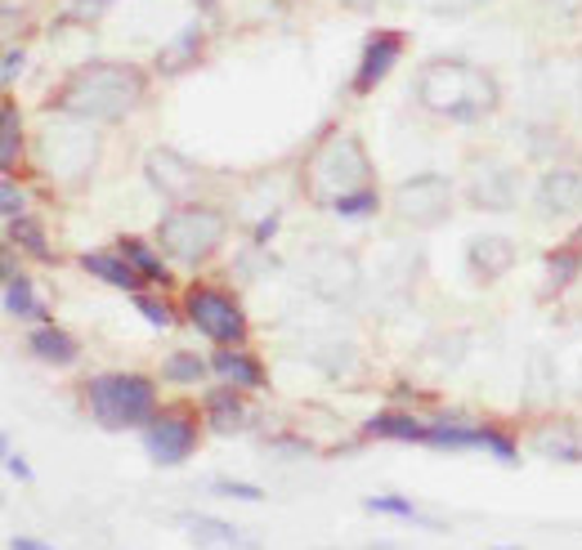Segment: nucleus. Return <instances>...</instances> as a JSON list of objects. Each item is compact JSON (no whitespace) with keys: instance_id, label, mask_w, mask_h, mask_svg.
<instances>
[{"instance_id":"1","label":"nucleus","mask_w":582,"mask_h":550,"mask_svg":"<svg viewBox=\"0 0 582 550\" xmlns=\"http://www.w3.org/2000/svg\"><path fill=\"white\" fill-rule=\"evenodd\" d=\"M417 98H421L426 113L470 126V121L489 117L498 108V85H493L489 72L466 63V59H440V63H430L421 72Z\"/></svg>"},{"instance_id":"2","label":"nucleus","mask_w":582,"mask_h":550,"mask_svg":"<svg viewBox=\"0 0 582 550\" xmlns=\"http://www.w3.org/2000/svg\"><path fill=\"white\" fill-rule=\"evenodd\" d=\"M143 94V72L130 63H90L81 68L63 94L55 98L63 117H81V121H121Z\"/></svg>"},{"instance_id":"3","label":"nucleus","mask_w":582,"mask_h":550,"mask_svg":"<svg viewBox=\"0 0 582 550\" xmlns=\"http://www.w3.org/2000/svg\"><path fill=\"white\" fill-rule=\"evenodd\" d=\"M85 408L104 430H143L158 417V385L143 372H100L85 385Z\"/></svg>"},{"instance_id":"4","label":"nucleus","mask_w":582,"mask_h":550,"mask_svg":"<svg viewBox=\"0 0 582 550\" xmlns=\"http://www.w3.org/2000/svg\"><path fill=\"white\" fill-rule=\"evenodd\" d=\"M158 246H162V256H171L175 265L198 269L224 246V215L211 211V207H198V202H184V207L162 215Z\"/></svg>"},{"instance_id":"5","label":"nucleus","mask_w":582,"mask_h":550,"mask_svg":"<svg viewBox=\"0 0 582 550\" xmlns=\"http://www.w3.org/2000/svg\"><path fill=\"white\" fill-rule=\"evenodd\" d=\"M310 179H314V192L331 207V202H341V197H350L359 188H372V162H368L363 143L354 134H341L314 157Z\"/></svg>"},{"instance_id":"6","label":"nucleus","mask_w":582,"mask_h":550,"mask_svg":"<svg viewBox=\"0 0 582 550\" xmlns=\"http://www.w3.org/2000/svg\"><path fill=\"white\" fill-rule=\"evenodd\" d=\"M184 318L188 327L207 336L211 344H242L252 336V323H247V309L237 305V295H229L224 286H188L184 295Z\"/></svg>"},{"instance_id":"7","label":"nucleus","mask_w":582,"mask_h":550,"mask_svg":"<svg viewBox=\"0 0 582 550\" xmlns=\"http://www.w3.org/2000/svg\"><path fill=\"white\" fill-rule=\"evenodd\" d=\"M40 153H45V166H50L55 179H63V184H85V175L94 171V157H100V139H94L90 121L63 117V121H50V126H45Z\"/></svg>"},{"instance_id":"8","label":"nucleus","mask_w":582,"mask_h":550,"mask_svg":"<svg viewBox=\"0 0 582 550\" xmlns=\"http://www.w3.org/2000/svg\"><path fill=\"white\" fill-rule=\"evenodd\" d=\"M453 211V179L449 175H412L395 188V215L404 224H417V229H434V224H444Z\"/></svg>"},{"instance_id":"9","label":"nucleus","mask_w":582,"mask_h":550,"mask_svg":"<svg viewBox=\"0 0 582 550\" xmlns=\"http://www.w3.org/2000/svg\"><path fill=\"white\" fill-rule=\"evenodd\" d=\"M198 421L184 412H158L149 425H143V453H149L153 466H184L193 453H198Z\"/></svg>"},{"instance_id":"10","label":"nucleus","mask_w":582,"mask_h":550,"mask_svg":"<svg viewBox=\"0 0 582 550\" xmlns=\"http://www.w3.org/2000/svg\"><path fill=\"white\" fill-rule=\"evenodd\" d=\"M426 447H453V453H493L502 466H515L520 461V447L515 438H507L502 430L493 425H462V421H430L426 430Z\"/></svg>"},{"instance_id":"11","label":"nucleus","mask_w":582,"mask_h":550,"mask_svg":"<svg viewBox=\"0 0 582 550\" xmlns=\"http://www.w3.org/2000/svg\"><path fill=\"white\" fill-rule=\"evenodd\" d=\"M520 188H524V179H520L515 166H507V162H479L470 171V179H466V202L475 211L502 215V211H511L520 202Z\"/></svg>"},{"instance_id":"12","label":"nucleus","mask_w":582,"mask_h":550,"mask_svg":"<svg viewBox=\"0 0 582 550\" xmlns=\"http://www.w3.org/2000/svg\"><path fill=\"white\" fill-rule=\"evenodd\" d=\"M533 202L547 220H573L582 215V171L578 166H551L538 188H533Z\"/></svg>"},{"instance_id":"13","label":"nucleus","mask_w":582,"mask_h":550,"mask_svg":"<svg viewBox=\"0 0 582 550\" xmlns=\"http://www.w3.org/2000/svg\"><path fill=\"white\" fill-rule=\"evenodd\" d=\"M175 528L188 533V541L202 546V550H260L252 533H242L237 524H229V519H220V515L179 511V515H175Z\"/></svg>"},{"instance_id":"14","label":"nucleus","mask_w":582,"mask_h":550,"mask_svg":"<svg viewBox=\"0 0 582 550\" xmlns=\"http://www.w3.org/2000/svg\"><path fill=\"white\" fill-rule=\"evenodd\" d=\"M520 260V246L502 233H479L466 242V269L479 278V282H498L502 273H511Z\"/></svg>"},{"instance_id":"15","label":"nucleus","mask_w":582,"mask_h":550,"mask_svg":"<svg viewBox=\"0 0 582 550\" xmlns=\"http://www.w3.org/2000/svg\"><path fill=\"white\" fill-rule=\"evenodd\" d=\"M305 278H310V286H314L323 300H341V295L354 291V282H359V265H354L350 251H331V246H323V251L310 260Z\"/></svg>"},{"instance_id":"16","label":"nucleus","mask_w":582,"mask_h":550,"mask_svg":"<svg viewBox=\"0 0 582 550\" xmlns=\"http://www.w3.org/2000/svg\"><path fill=\"white\" fill-rule=\"evenodd\" d=\"M143 175H149V184L162 197H188L198 188V166L179 153H171V148H153V153L143 157Z\"/></svg>"},{"instance_id":"17","label":"nucleus","mask_w":582,"mask_h":550,"mask_svg":"<svg viewBox=\"0 0 582 550\" xmlns=\"http://www.w3.org/2000/svg\"><path fill=\"white\" fill-rule=\"evenodd\" d=\"M211 367H216L220 381H229V385H237V389H265V385H269L260 359H252L242 344H216Z\"/></svg>"},{"instance_id":"18","label":"nucleus","mask_w":582,"mask_h":550,"mask_svg":"<svg viewBox=\"0 0 582 550\" xmlns=\"http://www.w3.org/2000/svg\"><path fill=\"white\" fill-rule=\"evenodd\" d=\"M404 36L399 32H376V36H368V45H363V63H359V72H354V90L359 94H368L385 72L395 68V59H399V45Z\"/></svg>"},{"instance_id":"19","label":"nucleus","mask_w":582,"mask_h":550,"mask_svg":"<svg viewBox=\"0 0 582 550\" xmlns=\"http://www.w3.org/2000/svg\"><path fill=\"white\" fill-rule=\"evenodd\" d=\"M242 394L247 389H237V385H220L202 398V417H207V430L216 434H237L242 425H247V403H242Z\"/></svg>"},{"instance_id":"20","label":"nucleus","mask_w":582,"mask_h":550,"mask_svg":"<svg viewBox=\"0 0 582 550\" xmlns=\"http://www.w3.org/2000/svg\"><path fill=\"white\" fill-rule=\"evenodd\" d=\"M27 354L50 363V367H72L81 359V344L72 340V331H63L55 323H40V327L27 331Z\"/></svg>"},{"instance_id":"21","label":"nucleus","mask_w":582,"mask_h":550,"mask_svg":"<svg viewBox=\"0 0 582 550\" xmlns=\"http://www.w3.org/2000/svg\"><path fill=\"white\" fill-rule=\"evenodd\" d=\"M81 269H85L94 282H108V286H117V291H126V295L143 291V273H139L121 251H85V256H81Z\"/></svg>"},{"instance_id":"22","label":"nucleus","mask_w":582,"mask_h":550,"mask_svg":"<svg viewBox=\"0 0 582 550\" xmlns=\"http://www.w3.org/2000/svg\"><path fill=\"white\" fill-rule=\"evenodd\" d=\"M5 314H10V318H23V323H32V327L50 323V305H45V300L36 295V286H32L27 273L5 278Z\"/></svg>"},{"instance_id":"23","label":"nucleus","mask_w":582,"mask_h":550,"mask_svg":"<svg viewBox=\"0 0 582 550\" xmlns=\"http://www.w3.org/2000/svg\"><path fill=\"white\" fill-rule=\"evenodd\" d=\"M430 421H417L412 412H376L363 425V438H391V443H426Z\"/></svg>"},{"instance_id":"24","label":"nucleus","mask_w":582,"mask_h":550,"mask_svg":"<svg viewBox=\"0 0 582 550\" xmlns=\"http://www.w3.org/2000/svg\"><path fill=\"white\" fill-rule=\"evenodd\" d=\"M363 511L368 515H391V519H404V524H417V528H430V533H444L440 519H430L426 511H417L408 496H399V492H372V496H363Z\"/></svg>"},{"instance_id":"25","label":"nucleus","mask_w":582,"mask_h":550,"mask_svg":"<svg viewBox=\"0 0 582 550\" xmlns=\"http://www.w3.org/2000/svg\"><path fill=\"white\" fill-rule=\"evenodd\" d=\"M582 273V242H569V246H556V251H547V286L543 295L556 300L560 291H569Z\"/></svg>"},{"instance_id":"26","label":"nucleus","mask_w":582,"mask_h":550,"mask_svg":"<svg viewBox=\"0 0 582 550\" xmlns=\"http://www.w3.org/2000/svg\"><path fill=\"white\" fill-rule=\"evenodd\" d=\"M117 251L143 273V282H153V286H175V273H171V265H166V256H158L149 242H139V237H121V246Z\"/></svg>"},{"instance_id":"27","label":"nucleus","mask_w":582,"mask_h":550,"mask_svg":"<svg viewBox=\"0 0 582 550\" xmlns=\"http://www.w3.org/2000/svg\"><path fill=\"white\" fill-rule=\"evenodd\" d=\"M5 237L14 246H23V256L40 260V265H59L55 251H50V242H45V229L32 220V215H19V220H5Z\"/></svg>"},{"instance_id":"28","label":"nucleus","mask_w":582,"mask_h":550,"mask_svg":"<svg viewBox=\"0 0 582 550\" xmlns=\"http://www.w3.org/2000/svg\"><path fill=\"white\" fill-rule=\"evenodd\" d=\"M211 372H216L211 359L188 354V349H175V354H166V363H162V376H166L171 385H202Z\"/></svg>"},{"instance_id":"29","label":"nucleus","mask_w":582,"mask_h":550,"mask_svg":"<svg viewBox=\"0 0 582 550\" xmlns=\"http://www.w3.org/2000/svg\"><path fill=\"white\" fill-rule=\"evenodd\" d=\"M130 305H135L143 318H149V327H153V331H171V327L179 323V314L166 305V300H153V295H143V291H135V295H130Z\"/></svg>"},{"instance_id":"30","label":"nucleus","mask_w":582,"mask_h":550,"mask_svg":"<svg viewBox=\"0 0 582 550\" xmlns=\"http://www.w3.org/2000/svg\"><path fill=\"white\" fill-rule=\"evenodd\" d=\"M216 496H229V502H252V506H260L265 502V488L260 483H242V479H211L207 483Z\"/></svg>"},{"instance_id":"31","label":"nucleus","mask_w":582,"mask_h":550,"mask_svg":"<svg viewBox=\"0 0 582 550\" xmlns=\"http://www.w3.org/2000/svg\"><path fill=\"white\" fill-rule=\"evenodd\" d=\"M376 188H359V192H350V197H341V202H331V211L336 215H346V220H368L372 211H376Z\"/></svg>"},{"instance_id":"32","label":"nucleus","mask_w":582,"mask_h":550,"mask_svg":"<svg viewBox=\"0 0 582 550\" xmlns=\"http://www.w3.org/2000/svg\"><path fill=\"white\" fill-rule=\"evenodd\" d=\"M19 139H23V130H19V108L10 104V108H5V143H0V162H5V171L19 162Z\"/></svg>"},{"instance_id":"33","label":"nucleus","mask_w":582,"mask_h":550,"mask_svg":"<svg viewBox=\"0 0 582 550\" xmlns=\"http://www.w3.org/2000/svg\"><path fill=\"white\" fill-rule=\"evenodd\" d=\"M0 202H5V220H19L27 215V192L5 175V184H0Z\"/></svg>"},{"instance_id":"34","label":"nucleus","mask_w":582,"mask_h":550,"mask_svg":"<svg viewBox=\"0 0 582 550\" xmlns=\"http://www.w3.org/2000/svg\"><path fill=\"white\" fill-rule=\"evenodd\" d=\"M193 40H198V27H188L175 45H179V55H162V72H179L188 59H193Z\"/></svg>"},{"instance_id":"35","label":"nucleus","mask_w":582,"mask_h":550,"mask_svg":"<svg viewBox=\"0 0 582 550\" xmlns=\"http://www.w3.org/2000/svg\"><path fill=\"white\" fill-rule=\"evenodd\" d=\"M5 470H10V479H19V483H32V479H36L32 466H27V457H19L10 443H5Z\"/></svg>"},{"instance_id":"36","label":"nucleus","mask_w":582,"mask_h":550,"mask_svg":"<svg viewBox=\"0 0 582 550\" xmlns=\"http://www.w3.org/2000/svg\"><path fill=\"white\" fill-rule=\"evenodd\" d=\"M23 68H27V55H23V49L14 45V49H10V55H5V72H0V77H5V85H14Z\"/></svg>"},{"instance_id":"37","label":"nucleus","mask_w":582,"mask_h":550,"mask_svg":"<svg viewBox=\"0 0 582 550\" xmlns=\"http://www.w3.org/2000/svg\"><path fill=\"white\" fill-rule=\"evenodd\" d=\"M426 5H430L434 14H462V10L475 5V0H426Z\"/></svg>"},{"instance_id":"38","label":"nucleus","mask_w":582,"mask_h":550,"mask_svg":"<svg viewBox=\"0 0 582 550\" xmlns=\"http://www.w3.org/2000/svg\"><path fill=\"white\" fill-rule=\"evenodd\" d=\"M10 550H59V546L40 541V537H10Z\"/></svg>"},{"instance_id":"39","label":"nucleus","mask_w":582,"mask_h":550,"mask_svg":"<svg viewBox=\"0 0 582 550\" xmlns=\"http://www.w3.org/2000/svg\"><path fill=\"white\" fill-rule=\"evenodd\" d=\"M104 5H113V0H77V19H94V14H104Z\"/></svg>"},{"instance_id":"40","label":"nucleus","mask_w":582,"mask_h":550,"mask_svg":"<svg viewBox=\"0 0 582 550\" xmlns=\"http://www.w3.org/2000/svg\"><path fill=\"white\" fill-rule=\"evenodd\" d=\"M278 233V215H269V220H260V229H256V242H269Z\"/></svg>"},{"instance_id":"41","label":"nucleus","mask_w":582,"mask_h":550,"mask_svg":"<svg viewBox=\"0 0 582 550\" xmlns=\"http://www.w3.org/2000/svg\"><path fill=\"white\" fill-rule=\"evenodd\" d=\"M493 550H524V546H493Z\"/></svg>"},{"instance_id":"42","label":"nucleus","mask_w":582,"mask_h":550,"mask_svg":"<svg viewBox=\"0 0 582 550\" xmlns=\"http://www.w3.org/2000/svg\"><path fill=\"white\" fill-rule=\"evenodd\" d=\"M354 5H368V0H354Z\"/></svg>"}]
</instances>
